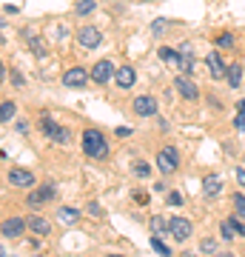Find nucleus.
<instances>
[{
    "label": "nucleus",
    "instance_id": "f03ea898",
    "mask_svg": "<svg viewBox=\"0 0 245 257\" xmlns=\"http://www.w3.org/2000/svg\"><path fill=\"white\" fill-rule=\"evenodd\" d=\"M157 166H160V172H163V175H171L174 169L180 166V155H177V149H171V146L160 149V155H157Z\"/></svg>",
    "mask_w": 245,
    "mask_h": 257
},
{
    "label": "nucleus",
    "instance_id": "423d86ee",
    "mask_svg": "<svg viewBox=\"0 0 245 257\" xmlns=\"http://www.w3.org/2000/svg\"><path fill=\"white\" fill-rule=\"evenodd\" d=\"M134 111L140 114V117H154L157 114V100L148 97V94H140V97H134Z\"/></svg>",
    "mask_w": 245,
    "mask_h": 257
},
{
    "label": "nucleus",
    "instance_id": "412c9836",
    "mask_svg": "<svg viewBox=\"0 0 245 257\" xmlns=\"http://www.w3.org/2000/svg\"><path fill=\"white\" fill-rule=\"evenodd\" d=\"M15 117V103H3V109H0V120H3V123H9V120Z\"/></svg>",
    "mask_w": 245,
    "mask_h": 257
},
{
    "label": "nucleus",
    "instance_id": "393cba45",
    "mask_svg": "<svg viewBox=\"0 0 245 257\" xmlns=\"http://www.w3.org/2000/svg\"><path fill=\"white\" fill-rule=\"evenodd\" d=\"M165 26H168V20H165V18H157L154 23H151V35H163Z\"/></svg>",
    "mask_w": 245,
    "mask_h": 257
},
{
    "label": "nucleus",
    "instance_id": "dca6fc26",
    "mask_svg": "<svg viewBox=\"0 0 245 257\" xmlns=\"http://www.w3.org/2000/svg\"><path fill=\"white\" fill-rule=\"evenodd\" d=\"M219 192H222V183H219V177L208 175L205 180H202V194H205V197H217Z\"/></svg>",
    "mask_w": 245,
    "mask_h": 257
},
{
    "label": "nucleus",
    "instance_id": "1a4fd4ad",
    "mask_svg": "<svg viewBox=\"0 0 245 257\" xmlns=\"http://www.w3.org/2000/svg\"><path fill=\"white\" fill-rule=\"evenodd\" d=\"M86 80H89V74H86V69H80V66H74V69H69V72L63 74V83L69 89H80V86H86Z\"/></svg>",
    "mask_w": 245,
    "mask_h": 257
},
{
    "label": "nucleus",
    "instance_id": "39448f33",
    "mask_svg": "<svg viewBox=\"0 0 245 257\" xmlns=\"http://www.w3.org/2000/svg\"><path fill=\"white\" fill-rule=\"evenodd\" d=\"M174 89H177L185 100H197V97H200V89H197V83L188 80V74H180V77L174 80Z\"/></svg>",
    "mask_w": 245,
    "mask_h": 257
},
{
    "label": "nucleus",
    "instance_id": "4be33fe9",
    "mask_svg": "<svg viewBox=\"0 0 245 257\" xmlns=\"http://www.w3.org/2000/svg\"><path fill=\"white\" fill-rule=\"evenodd\" d=\"M94 9H97L94 0H80V3H77V15H91Z\"/></svg>",
    "mask_w": 245,
    "mask_h": 257
},
{
    "label": "nucleus",
    "instance_id": "a878e982",
    "mask_svg": "<svg viewBox=\"0 0 245 257\" xmlns=\"http://www.w3.org/2000/svg\"><path fill=\"white\" fill-rule=\"evenodd\" d=\"M217 46L219 49H231V46H234V35H228V32H225V35H219L217 37Z\"/></svg>",
    "mask_w": 245,
    "mask_h": 257
},
{
    "label": "nucleus",
    "instance_id": "72a5a7b5",
    "mask_svg": "<svg viewBox=\"0 0 245 257\" xmlns=\"http://www.w3.org/2000/svg\"><path fill=\"white\" fill-rule=\"evenodd\" d=\"M236 180H239V186H245V169H236Z\"/></svg>",
    "mask_w": 245,
    "mask_h": 257
},
{
    "label": "nucleus",
    "instance_id": "7c9ffc66",
    "mask_svg": "<svg viewBox=\"0 0 245 257\" xmlns=\"http://www.w3.org/2000/svg\"><path fill=\"white\" fill-rule=\"evenodd\" d=\"M234 126L239 128V132H245V109L239 111V114H236V120H234Z\"/></svg>",
    "mask_w": 245,
    "mask_h": 257
},
{
    "label": "nucleus",
    "instance_id": "ddd939ff",
    "mask_svg": "<svg viewBox=\"0 0 245 257\" xmlns=\"http://www.w3.org/2000/svg\"><path fill=\"white\" fill-rule=\"evenodd\" d=\"M114 80H117L120 89H131V86L137 83V72L131 69V66H123V69L114 72Z\"/></svg>",
    "mask_w": 245,
    "mask_h": 257
},
{
    "label": "nucleus",
    "instance_id": "473e14b6",
    "mask_svg": "<svg viewBox=\"0 0 245 257\" xmlns=\"http://www.w3.org/2000/svg\"><path fill=\"white\" fill-rule=\"evenodd\" d=\"M128 135H131V128H128V126H120L117 128V138H128Z\"/></svg>",
    "mask_w": 245,
    "mask_h": 257
},
{
    "label": "nucleus",
    "instance_id": "cd10ccee",
    "mask_svg": "<svg viewBox=\"0 0 245 257\" xmlns=\"http://www.w3.org/2000/svg\"><path fill=\"white\" fill-rule=\"evenodd\" d=\"M134 175L137 177H148L151 175V166L148 163H134Z\"/></svg>",
    "mask_w": 245,
    "mask_h": 257
},
{
    "label": "nucleus",
    "instance_id": "a211bd4d",
    "mask_svg": "<svg viewBox=\"0 0 245 257\" xmlns=\"http://www.w3.org/2000/svg\"><path fill=\"white\" fill-rule=\"evenodd\" d=\"M29 229L35 231V234H49V231H52V226H49V220H46V217H29Z\"/></svg>",
    "mask_w": 245,
    "mask_h": 257
},
{
    "label": "nucleus",
    "instance_id": "bb28decb",
    "mask_svg": "<svg viewBox=\"0 0 245 257\" xmlns=\"http://www.w3.org/2000/svg\"><path fill=\"white\" fill-rule=\"evenodd\" d=\"M151 229H154V234H163V231L168 229V223H165L163 217H151Z\"/></svg>",
    "mask_w": 245,
    "mask_h": 257
},
{
    "label": "nucleus",
    "instance_id": "20e7f679",
    "mask_svg": "<svg viewBox=\"0 0 245 257\" xmlns=\"http://www.w3.org/2000/svg\"><path fill=\"white\" fill-rule=\"evenodd\" d=\"M40 123H43V132H46L52 140H57V143H69V128L57 126L55 120L49 117V114H43V120H40Z\"/></svg>",
    "mask_w": 245,
    "mask_h": 257
},
{
    "label": "nucleus",
    "instance_id": "9b49d317",
    "mask_svg": "<svg viewBox=\"0 0 245 257\" xmlns=\"http://www.w3.org/2000/svg\"><path fill=\"white\" fill-rule=\"evenodd\" d=\"M205 66H208L211 77H225V74H228V66L222 63V57H219L217 52H211V55L205 57Z\"/></svg>",
    "mask_w": 245,
    "mask_h": 257
},
{
    "label": "nucleus",
    "instance_id": "2f4dec72",
    "mask_svg": "<svg viewBox=\"0 0 245 257\" xmlns=\"http://www.w3.org/2000/svg\"><path fill=\"white\" fill-rule=\"evenodd\" d=\"M89 214H94V217H100V206H97V203H89Z\"/></svg>",
    "mask_w": 245,
    "mask_h": 257
},
{
    "label": "nucleus",
    "instance_id": "f8f14e48",
    "mask_svg": "<svg viewBox=\"0 0 245 257\" xmlns=\"http://www.w3.org/2000/svg\"><path fill=\"white\" fill-rule=\"evenodd\" d=\"M55 197V183H43L40 186V192H32L29 194V206H40V203H46V200H52Z\"/></svg>",
    "mask_w": 245,
    "mask_h": 257
},
{
    "label": "nucleus",
    "instance_id": "4468645a",
    "mask_svg": "<svg viewBox=\"0 0 245 257\" xmlns=\"http://www.w3.org/2000/svg\"><path fill=\"white\" fill-rule=\"evenodd\" d=\"M177 69H180L182 74H191V72H194V55H191V46H188V43H182V46H180V63H177Z\"/></svg>",
    "mask_w": 245,
    "mask_h": 257
},
{
    "label": "nucleus",
    "instance_id": "f257e3e1",
    "mask_svg": "<svg viewBox=\"0 0 245 257\" xmlns=\"http://www.w3.org/2000/svg\"><path fill=\"white\" fill-rule=\"evenodd\" d=\"M83 152H86L89 157H94V160H103V157L109 155V143H106V138H103V132L86 128V132H83Z\"/></svg>",
    "mask_w": 245,
    "mask_h": 257
},
{
    "label": "nucleus",
    "instance_id": "6e6552de",
    "mask_svg": "<svg viewBox=\"0 0 245 257\" xmlns=\"http://www.w3.org/2000/svg\"><path fill=\"white\" fill-rule=\"evenodd\" d=\"M111 77H114V66H111L109 60H100V63L91 69V80L100 83V86H106V83H109Z\"/></svg>",
    "mask_w": 245,
    "mask_h": 257
},
{
    "label": "nucleus",
    "instance_id": "7ed1b4c3",
    "mask_svg": "<svg viewBox=\"0 0 245 257\" xmlns=\"http://www.w3.org/2000/svg\"><path fill=\"white\" fill-rule=\"evenodd\" d=\"M103 40V32L97 26H83L80 32H77V43H80L83 49H97Z\"/></svg>",
    "mask_w": 245,
    "mask_h": 257
},
{
    "label": "nucleus",
    "instance_id": "aec40b11",
    "mask_svg": "<svg viewBox=\"0 0 245 257\" xmlns=\"http://www.w3.org/2000/svg\"><path fill=\"white\" fill-rule=\"evenodd\" d=\"M160 57H163L165 63H171V66H177V63H180V49L163 46V49H160Z\"/></svg>",
    "mask_w": 245,
    "mask_h": 257
},
{
    "label": "nucleus",
    "instance_id": "f3484780",
    "mask_svg": "<svg viewBox=\"0 0 245 257\" xmlns=\"http://www.w3.org/2000/svg\"><path fill=\"white\" fill-rule=\"evenodd\" d=\"M225 80H228V86H231V89H236V86L242 83V66H239V63L228 66V74H225Z\"/></svg>",
    "mask_w": 245,
    "mask_h": 257
},
{
    "label": "nucleus",
    "instance_id": "2eb2a0df",
    "mask_svg": "<svg viewBox=\"0 0 245 257\" xmlns=\"http://www.w3.org/2000/svg\"><path fill=\"white\" fill-rule=\"evenodd\" d=\"M26 226H29L26 220H20V217H12V220L3 223V237H18V234L26 229Z\"/></svg>",
    "mask_w": 245,
    "mask_h": 257
},
{
    "label": "nucleus",
    "instance_id": "c85d7f7f",
    "mask_svg": "<svg viewBox=\"0 0 245 257\" xmlns=\"http://www.w3.org/2000/svg\"><path fill=\"white\" fill-rule=\"evenodd\" d=\"M200 248H202V251H205V254H208V251H214V248H217V240L205 237V240H202V243H200Z\"/></svg>",
    "mask_w": 245,
    "mask_h": 257
},
{
    "label": "nucleus",
    "instance_id": "5701e85b",
    "mask_svg": "<svg viewBox=\"0 0 245 257\" xmlns=\"http://www.w3.org/2000/svg\"><path fill=\"white\" fill-rule=\"evenodd\" d=\"M151 248H154V251H160V254H171V248L165 246V243H163L160 237H157V234L151 237Z\"/></svg>",
    "mask_w": 245,
    "mask_h": 257
},
{
    "label": "nucleus",
    "instance_id": "9d476101",
    "mask_svg": "<svg viewBox=\"0 0 245 257\" xmlns=\"http://www.w3.org/2000/svg\"><path fill=\"white\" fill-rule=\"evenodd\" d=\"M9 183L20 186V189H29V186H35V175L26 172V169H12L9 172Z\"/></svg>",
    "mask_w": 245,
    "mask_h": 257
},
{
    "label": "nucleus",
    "instance_id": "b1692460",
    "mask_svg": "<svg viewBox=\"0 0 245 257\" xmlns=\"http://www.w3.org/2000/svg\"><path fill=\"white\" fill-rule=\"evenodd\" d=\"M234 206H236V214L245 220V194H239V192L234 194Z\"/></svg>",
    "mask_w": 245,
    "mask_h": 257
},
{
    "label": "nucleus",
    "instance_id": "6ab92c4d",
    "mask_svg": "<svg viewBox=\"0 0 245 257\" xmlns=\"http://www.w3.org/2000/svg\"><path fill=\"white\" fill-rule=\"evenodd\" d=\"M57 217L66 223H74V220H80V209H72V206H63V209H57Z\"/></svg>",
    "mask_w": 245,
    "mask_h": 257
},
{
    "label": "nucleus",
    "instance_id": "c756f323",
    "mask_svg": "<svg viewBox=\"0 0 245 257\" xmlns=\"http://www.w3.org/2000/svg\"><path fill=\"white\" fill-rule=\"evenodd\" d=\"M180 203H182V194H180V192H171V194H168V206H180Z\"/></svg>",
    "mask_w": 245,
    "mask_h": 257
},
{
    "label": "nucleus",
    "instance_id": "0eeeda50",
    "mask_svg": "<svg viewBox=\"0 0 245 257\" xmlns=\"http://www.w3.org/2000/svg\"><path fill=\"white\" fill-rule=\"evenodd\" d=\"M168 231H171L174 234V240H188L191 237V223L185 220V217H171V220H168Z\"/></svg>",
    "mask_w": 245,
    "mask_h": 257
}]
</instances>
